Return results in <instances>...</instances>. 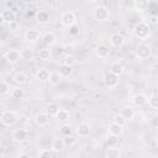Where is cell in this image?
<instances>
[{"instance_id":"1","label":"cell","mask_w":158,"mask_h":158,"mask_svg":"<svg viewBox=\"0 0 158 158\" xmlns=\"http://www.w3.org/2000/svg\"><path fill=\"white\" fill-rule=\"evenodd\" d=\"M133 35L139 40H146L151 35V26L148 22L139 21L133 26Z\"/></svg>"},{"instance_id":"2","label":"cell","mask_w":158,"mask_h":158,"mask_svg":"<svg viewBox=\"0 0 158 158\" xmlns=\"http://www.w3.org/2000/svg\"><path fill=\"white\" fill-rule=\"evenodd\" d=\"M93 16L98 22H105L110 20V10L109 7H106L105 5H98L94 10H93Z\"/></svg>"},{"instance_id":"3","label":"cell","mask_w":158,"mask_h":158,"mask_svg":"<svg viewBox=\"0 0 158 158\" xmlns=\"http://www.w3.org/2000/svg\"><path fill=\"white\" fill-rule=\"evenodd\" d=\"M19 121V115L12 110H4L1 112V123L4 126H12Z\"/></svg>"},{"instance_id":"4","label":"cell","mask_w":158,"mask_h":158,"mask_svg":"<svg viewBox=\"0 0 158 158\" xmlns=\"http://www.w3.org/2000/svg\"><path fill=\"white\" fill-rule=\"evenodd\" d=\"M75 20H77V17H75V14L73 11H64L60 15V23L64 27L70 28L72 26L75 25Z\"/></svg>"},{"instance_id":"5","label":"cell","mask_w":158,"mask_h":158,"mask_svg":"<svg viewBox=\"0 0 158 158\" xmlns=\"http://www.w3.org/2000/svg\"><path fill=\"white\" fill-rule=\"evenodd\" d=\"M136 56L139 58V59H146L148 58L151 54H152V49L148 44L146 43H139L137 47H136Z\"/></svg>"},{"instance_id":"6","label":"cell","mask_w":158,"mask_h":158,"mask_svg":"<svg viewBox=\"0 0 158 158\" xmlns=\"http://www.w3.org/2000/svg\"><path fill=\"white\" fill-rule=\"evenodd\" d=\"M4 58L6 59L7 63L15 64V63H17L21 59V56H20V52L19 51H16V49H9L7 52L4 53Z\"/></svg>"},{"instance_id":"7","label":"cell","mask_w":158,"mask_h":158,"mask_svg":"<svg viewBox=\"0 0 158 158\" xmlns=\"http://www.w3.org/2000/svg\"><path fill=\"white\" fill-rule=\"evenodd\" d=\"M104 83L105 85L109 88V89H112V88H116L117 84H118V77L112 74L111 72L106 73L105 77H104Z\"/></svg>"},{"instance_id":"8","label":"cell","mask_w":158,"mask_h":158,"mask_svg":"<svg viewBox=\"0 0 158 158\" xmlns=\"http://www.w3.org/2000/svg\"><path fill=\"white\" fill-rule=\"evenodd\" d=\"M0 17H1V21L4 23H9V25L14 23L16 20V15L12 10H2L0 14Z\"/></svg>"},{"instance_id":"9","label":"cell","mask_w":158,"mask_h":158,"mask_svg":"<svg viewBox=\"0 0 158 158\" xmlns=\"http://www.w3.org/2000/svg\"><path fill=\"white\" fill-rule=\"evenodd\" d=\"M125 42H126L125 37H123V35H121L120 32H115V33H112L111 37H110V43H111L114 47L120 48V47H122V46L125 44Z\"/></svg>"},{"instance_id":"10","label":"cell","mask_w":158,"mask_h":158,"mask_svg":"<svg viewBox=\"0 0 158 158\" xmlns=\"http://www.w3.org/2000/svg\"><path fill=\"white\" fill-rule=\"evenodd\" d=\"M94 52H95L96 57H99V58H101V59H105V58H107V57L110 56V49H109V47H107L106 44H104V43L98 44V46L95 47Z\"/></svg>"},{"instance_id":"11","label":"cell","mask_w":158,"mask_h":158,"mask_svg":"<svg viewBox=\"0 0 158 158\" xmlns=\"http://www.w3.org/2000/svg\"><path fill=\"white\" fill-rule=\"evenodd\" d=\"M75 131H77V135L79 137H88L90 135V132H91V126L89 123H86V122H81V123H79L77 126Z\"/></svg>"},{"instance_id":"12","label":"cell","mask_w":158,"mask_h":158,"mask_svg":"<svg viewBox=\"0 0 158 158\" xmlns=\"http://www.w3.org/2000/svg\"><path fill=\"white\" fill-rule=\"evenodd\" d=\"M27 136H28V132L25 128H16L12 132V138L16 142H23V141H26Z\"/></svg>"},{"instance_id":"13","label":"cell","mask_w":158,"mask_h":158,"mask_svg":"<svg viewBox=\"0 0 158 158\" xmlns=\"http://www.w3.org/2000/svg\"><path fill=\"white\" fill-rule=\"evenodd\" d=\"M110 72H111L112 74L117 75V77L122 75V74H123V72H125L123 64H122L121 62H118V60H115V62H112V63L110 64Z\"/></svg>"},{"instance_id":"14","label":"cell","mask_w":158,"mask_h":158,"mask_svg":"<svg viewBox=\"0 0 158 158\" xmlns=\"http://www.w3.org/2000/svg\"><path fill=\"white\" fill-rule=\"evenodd\" d=\"M38 38H40V32L37 30H35V28H30V30H27L25 32V40L27 42L35 43V42L38 41Z\"/></svg>"},{"instance_id":"15","label":"cell","mask_w":158,"mask_h":158,"mask_svg":"<svg viewBox=\"0 0 158 158\" xmlns=\"http://www.w3.org/2000/svg\"><path fill=\"white\" fill-rule=\"evenodd\" d=\"M132 102H133L136 106L141 107V106H144L146 104H148V98H147L144 94L138 93V94H136V95L132 96Z\"/></svg>"},{"instance_id":"16","label":"cell","mask_w":158,"mask_h":158,"mask_svg":"<svg viewBox=\"0 0 158 158\" xmlns=\"http://www.w3.org/2000/svg\"><path fill=\"white\" fill-rule=\"evenodd\" d=\"M65 147L67 146H65L64 138H54L52 141V144H51V149L54 152H62Z\"/></svg>"},{"instance_id":"17","label":"cell","mask_w":158,"mask_h":158,"mask_svg":"<svg viewBox=\"0 0 158 158\" xmlns=\"http://www.w3.org/2000/svg\"><path fill=\"white\" fill-rule=\"evenodd\" d=\"M107 131H109V133H110L112 137H116V136L122 135L123 127L118 126V125L115 123V122H111V123H109V126H107Z\"/></svg>"},{"instance_id":"18","label":"cell","mask_w":158,"mask_h":158,"mask_svg":"<svg viewBox=\"0 0 158 158\" xmlns=\"http://www.w3.org/2000/svg\"><path fill=\"white\" fill-rule=\"evenodd\" d=\"M35 122L38 126H47L49 123V116L46 112H40L35 116Z\"/></svg>"},{"instance_id":"19","label":"cell","mask_w":158,"mask_h":158,"mask_svg":"<svg viewBox=\"0 0 158 158\" xmlns=\"http://www.w3.org/2000/svg\"><path fill=\"white\" fill-rule=\"evenodd\" d=\"M59 106H58V104H56V102H49L47 106H46V109H44V112L49 116V117H53V116H57V114L59 112Z\"/></svg>"},{"instance_id":"20","label":"cell","mask_w":158,"mask_h":158,"mask_svg":"<svg viewBox=\"0 0 158 158\" xmlns=\"http://www.w3.org/2000/svg\"><path fill=\"white\" fill-rule=\"evenodd\" d=\"M49 19H51L49 14H48L47 11H44V10L38 11L37 15H36V20H37V22L41 23V25H46V23H48V22H49Z\"/></svg>"},{"instance_id":"21","label":"cell","mask_w":158,"mask_h":158,"mask_svg":"<svg viewBox=\"0 0 158 158\" xmlns=\"http://www.w3.org/2000/svg\"><path fill=\"white\" fill-rule=\"evenodd\" d=\"M42 40H43L44 44H47V46H53V44H56V42H57V37H56V35H54L53 32H51V31L43 33Z\"/></svg>"},{"instance_id":"22","label":"cell","mask_w":158,"mask_h":158,"mask_svg":"<svg viewBox=\"0 0 158 158\" xmlns=\"http://www.w3.org/2000/svg\"><path fill=\"white\" fill-rule=\"evenodd\" d=\"M49 77H51V73L44 68L38 69L36 73V79L38 81H49Z\"/></svg>"},{"instance_id":"23","label":"cell","mask_w":158,"mask_h":158,"mask_svg":"<svg viewBox=\"0 0 158 158\" xmlns=\"http://www.w3.org/2000/svg\"><path fill=\"white\" fill-rule=\"evenodd\" d=\"M58 73H59V75H60L62 78H69V77L72 75V73H73V67L67 65V64H62V65L59 67Z\"/></svg>"},{"instance_id":"24","label":"cell","mask_w":158,"mask_h":158,"mask_svg":"<svg viewBox=\"0 0 158 158\" xmlns=\"http://www.w3.org/2000/svg\"><path fill=\"white\" fill-rule=\"evenodd\" d=\"M127 121H130V120H132L133 117H135V110H133V107H131V106H123L122 109H121V112H120Z\"/></svg>"},{"instance_id":"25","label":"cell","mask_w":158,"mask_h":158,"mask_svg":"<svg viewBox=\"0 0 158 158\" xmlns=\"http://www.w3.org/2000/svg\"><path fill=\"white\" fill-rule=\"evenodd\" d=\"M20 56H21V59L22 60H32L35 58V53L31 48H23L20 51Z\"/></svg>"},{"instance_id":"26","label":"cell","mask_w":158,"mask_h":158,"mask_svg":"<svg viewBox=\"0 0 158 158\" xmlns=\"http://www.w3.org/2000/svg\"><path fill=\"white\" fill-rule=\"evenodd\" d=\"M56 117H57V120H58L60 123L64 125V123L69 120V117H70V112H69L68 110H65V109H60Z\"/></svg>"},{"instance_id":"27","label":"cell","mask_w":158,"mask_h":158,"mask_svg":"<svg viewBox=\"0 0 158 158\" xmlns=\"http://www.w3.org/2000/svg\"><path fill=\"white\" fill-rule=\"evenodd\" d=\"M14 80H15V83L22 85V84H26V83L28 81V77H27V74H25L23 72H17V73L14 75Z\"/></svg>"},{"instance_id":"28","label":"cell","mask_w":158,"mask_h":158,"mask_svg":"<svg viewBox=\"0 0 158 158\" xmlns=\"http://www.w3.org/2000/svg\"><path fill=\"white\" fill-rule=\"evenodd\" d=\"M11 96H12V99L21 100V99H23V96H25V91H23V89H21L20 86L12 88V90H11Z\"/></svg>"},{"instance_id":"29","label":"cell","mask_w":158,"mask_h":158,"mask_svg":"<svg viewBox=\"0 0 158 158\" xmlns=\"http://www.w3.org/2000/svg\"><path fill=\"white\" fill-rule=\"evenodd\" d=\"M148 5H149V2L146 1V0H138V1L133 2V7L136 9V11H139V12L144 11L148 7Z\"/></svg>"},{"instance_id":"30","label":"cell","mask_w":158,"mask_h":158,"mask_svg":"<svg viewBox=\"0 0 158 158\" xmlns=\"http://www.w3.org/2000/svg\"><path fill=\"white\" fill-rule=\"evenodd\" d=\"M120 149L116 147H109L106 151V158H120Z\"/></svg>"},{"instance_id":"31","label":"cell","mask_w":158,"mask_h":158,"mask_svg":"<svg viewBox=\"0 0 158 158\" xmlns=\"http://www.w3.org/2000/svg\"><path fill=\"white\" fill-rule=\"evenodd\" d=\"M51 56H52V52H51L49 48H42V49L38 52V57H40V59H42V60H48V59L51 58Z\"/></svg>"},{"instance_id":"32","label":"cell","mask_w":158,"mask_h":158,"mask_svg":"<svg viewBox=\"0 0 158 158\" xmlns=\"http://www.w3.org/2000/svg\"><path fill=\"white\" fill-rule=\"evenodd\" d=\"M9 91H10V85L5 80H1V83H0V95L5 96Z\"/></svg>"},{"instance_id":"33","label":"cell","mask_w":158,"mask_h":158,"mask_svg":"<svg viewBox=\"0 0 158 158\" xmlns=\"http://www.w3.org/2000/svg\"><path fill=\"white\" fill-rule=\"evenodd\" d=\"M112 122H115V123H117L118 126H121V127H123L125 125H126V122H127V120L121 115V114H118V115H116L115 117H114V121Z\"/></svg>"},{"instance_id":"34","label":"cell","mask_w":158,"mask_h":158,"mask_svg":"<svg viewBox=\"0 0 158 158\" xmlns=\"http://www.w3.org/2000/svg\"><path fill=\"white\" fill-rule=\"evenodd\" d=\"M62 77L59 75V73H51V77H49V83L52 85H57L59 81H60Z\"/></svg>"},{"instance_id":"35","label":"cell","mask_w":158,"mask_h":158,"mask_svg":"<svg viewBox=\"0 0 158 158\" xmlns=\"http://www.w3.org/2000/svg\"><path fill=\"white\" fill-rule=\"evenodd\" d=\"M148 105L152 109H158V95H152L148 98Z\"/></svg>"},{"instance_id":"36","label":"cell","mask_w":158,"mask_h":158,"mask_svg":"<svg viewBox=\"0 0 158 158\" xmlns=\"http://www.w3.org/2000/svg\"><path fill=\"white\" fill-rule=\"evenodd\" d=\"M74 49H75V47H74L73 43H67V44L63 47V51L65 52V56H73Z\"/></svg>"},{"instance_id":"37","label":"cell","mask_w":158,"mask_h":158,"mask_svg":"<svg viewBox=\"0 0 158 158\" xmlns=\"http://www.w3.org/2000/svg\"><path fill=\"white\" fill-rule=\"evenodd\" d=\"M64 142H65V146L72 147V146H74V144H75L77 138H74L72 135H69V136H64Z\"/></svg>"},{"instance_id":"38","label":"cell","mask_w":158,"mask_h":158,"mask_svg":"<svg viewBox=\"0 0 158 158\" xmlns=\"http://www.w3.org/2000/svg\"><path fill=\"white\" fill-rule=\"evenodd\" d=\"M74 63H75V58H74V56H65L64 59H63V64H67V65L73 67Z\"/></svg>"},{"instance_id":"39","label":"cell","mask_w":158,"mask_h":158,"mask_svg":"<svg viewBox=\"0 0 158 158\" xmlns=\"http://www.w3.org/2000/svg\"><path fill=\"white\" fill-rule=\"evenodd\" d=\"M38 157L40 158H52V152H51V149H42L41 152H40V154H38Z\"/></svg>"},{"instance_id":"40","label":"cell","mask_w":158,"mask_h":158,"mask_svg":"<svg viewBox=\"0 0 158 158\" xmlns=\"http://www.w3.org/2000/svg\"><path fill=\"white\" fill-rule=\"evenodd\" d=\"M62 132L64 133V136H69L70 135V132H72V127L69 126V125H63L62 126Z\"/></svg>"},{"instance_id":"41","label":"cell","mask_w":158,"mask_h":158,"mask_svg":"<svg viewBox=\"0 0 158 158\" xmlns=\"http://www.w3.org/2000/svg\"><path fill=\"white\" fill-rule=\"evenodd\" d=\"M69 33L72 35V36H75V35H78L79 33V27L78 26H72L70 28H69Z\"/></svg>"},{"instance_id":"42","label":"cell","mask_w":158,"mask_h":158,"mask_svg":"<svg viewBox=\"0 0 158 158\" xmlns=\"http://www.w3.org/2000/svg\"><path fill=\"white\" fill-rule=\"evenodd\" d=\"M28 121H30V120H28V117H27L26 115H21V116L19 117V122L22 123V125H26Z\"/></svg>"},{"instance_id":"43","label":"cell","mask_w":158,"mask_h":158,"mask_svg":"<svg viewBox=\"0 0 158 158\" xmlns=\"http://www.w3.org/2000/svg\"><path fill=\"white\" fill-rule=\"evenodd\" d=\"M151 125H152V127L158 128V116H153L151 118Z\"/></svg>"},{"instance_id":"44","label":"cell","mask_w":158,"mask_h":158,"mask_svg":"<svg viewBox=\"0 0 158 158\" xmlns=\"http://www.w3.org/2000/svg\"><path fill=\"white\" fill-rule=\"evenodd\" d=\"M17 158H31V157H30V156H28L27 153H20Z\"/></svg>"},{"instance_id":"45","label":"cell","mask_w":158,"mask_h":158,"mask_svg":"<svg viewBox=\"0 0 158 158\" xmlns=\"http://www.w3.org/2000/svg\"><path fill=\"white\" fill-rule=\"evenodd\" d=\"M157 20H158V17H156V16L151 17V22H157Z\"/></svg>"},{"instance_id":"46","label":"cell","mask_w":158,"mask_h":158,"mask_svg":"<svg viewBox=\"0 0 158 158\" xmlns=\"http://www.w3.org/2000/svg\"><path fill=\"white\" fill-rule=\"evenodd\" d=\"M156 143H157V146H158V138H157V139H156Z\"/></svg>"},{"instance_id":"47","label":"cell","mask_w":158,"mask_h":158,"mask_svg":"<svg viewBox=\"0 0 158 158\" xmlns=\"http://www.w3.org/2000/svg\"><path fill=\"white\" fill-rule=\"evenodd\" d=\"M157 95H158V91H157Z\"/></svg>"}]
</instances>
